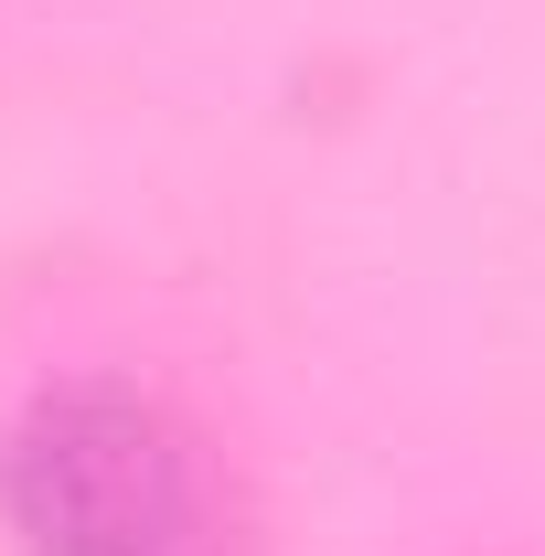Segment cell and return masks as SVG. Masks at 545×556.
<instances>
[{
	"label": "cell",
	"instance_id": "1",
	"mask_svg": "<svg viewBox=\"0 0 545 556\" xmlns=\"http://www.w3.org/2000/svg\"><path fill=\"white\" fill-rule=\"evenodd\" d=\"M11 503L33 556H268L236 460L129 375L33 396L11 439Z\"/></svg>",
	"mask_w": 545,
	"mask_h": 556
}]
</instances>
